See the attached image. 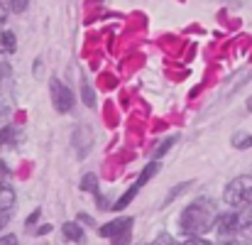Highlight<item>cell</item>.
Returning <instances> with one entry per match:
<instances>
[{"instance_id": "obj_1", "label": "cell", "mask_w": 252, "mask_h": 245, "mask_svg": "<svg viewBox=\"0 0 252 245\" xmlns=\"http://www.w3.org/2000/svg\"><path fill=\"white\" fill-rule=\"evenodd\" d=\"M218 211H216V204L211 199H196L193 204H189L179 218V228L186 238L191 236H201L206 231H211L216 223H218Z\"/></svg>"}, {"instance_id": "obj_2", "label": "cell", "mask_w": 252, "mask_h": 245, "mask_svg": "<svg viewBox=\"0 0 252 245\" xmlns=\"http://www.w3.org/2000/svg\"><path fill=\"white\" fill-rule=\"evenodd\" d=\"M223 201L233 209H245L252 204V176L243 174L235 176L233 181H228L225 191H223Z\"/></svg>"}, {"instance_id": "obj_3", "label": "cell", "mask_w": 252, "mask_h": 245, "mask_svg": "<svg viewBox=\"0 0 252 245\" xmlns=\"http://www.w3.org/2000/svg\"><path fill=\"white\" fill-rule=\"evenodd\" d=\"M49 88H52V103H54V110L57 113H69L74 108V93L71 88L59 79H52L49 81Z\"/></svg>"}, {"instance_id": "obj_4", "label": "cell", "mask_w": 252, "mask_h": 245, "mask_svg": "<svg viewBox=\"0 0 252 245\" xmlns=\"http://www.w3.org/2000/svg\"><path fill=\"white\" fill-rule=\"evenodd\" d=\"M216 226H218V231L223 236H233V233H238L243 228V216L240 213H220Z\"/></svg>"}, {"instance_id": "obj_5", "label": "cell", "mask_w": 252, "mask_h": 245, "mask_svg": "<svg viewBox=\"0 0 252 245\" xmlns=\"http://www.w3.org/2000/svg\"><path fill=\"white\" fill-rule=\"evenodd\" d=\"M127 228H132V218H113L110 223H103L100 226V238H110L113 241L118 233H123Z\"/></svg>"}, {"instance_id": "obj_6", "label": "cell", "mask_w": 252, "mask_h": 245, "mask_svg": "<svg viewBox=\"0 0 252 245\" xmlns=\"http://www.w3.org/2000/svg\"><path fill=\"white\" fill-rule=\"evenodd\" d=\"M91 145H93V133H91V128H88V125H79V128L74 130V147L79 150V155H86V152L91 150Z\"/></svg>"}, {"instance_id": "obj_7", "label": "cell", "mask_w": 252, "mask_h": 245, "mask_svg": "<svg viewBox=\"0 0 252 245\" xmlns=\"http://www.w3.org/2000/svg\"><path fill=\"white\" fill-rule=\"evenodd\" d=\"M62 233H64V238L71 241V243H86V233L79 223H64V226H62Z\"/></svg>"}, {"instance_id": "obj_8", "label": "cell", "mask_w": 252, "mask_h": 245, "mask_svg": "<svg viewBox=\"0 0 252 245\" xmlns=\"http://www.w3.org/2000/svg\"><path fill=\"white\" fill-rule=\"evenodd\" d=\"M81 98H84V103L88 108H95V91H93V86L88 79H81Z\"/></svg>"}, {"instance_id": "obj_9", "label": "cell", "mask_w": 252, "mask_h": 245, "mask_svg": "<svg viewBox=\"0 0 252 245\" xmlns=\"http://www.w3.org/2000/svg\"><path fill=\"white\" fill-rule=\"evenodd\" d=\"M15 206V191L10 186H0V211H10Z\"/></svg>"}, {"instance_id": "obj_10", "label": "cell", "mask_w": 252, "mask_h": 245, "mask_svg": "<svg viewBox=\"0 0 252 245\" xmlns=\"http://www.w3.org/2000/svg\"><path fill=\"white\" fill-rule=\"evenodd\" d=\"M0 47L7 52V54H12L15 49H17V39H15V32H10V30H5L2 35H0Z\"/></svg>"}, {"instance_id": "obj_11", "label": "cell", "mask_w": 252, "mask_h": 245, "mask_svg": "<svg viewBox=\"0 0 252 245\" xmlns=\"http://www.w3.org/2000/svg\"><path fill=\"white\" fill-rule=\"evenodd\" d=\"M81 191H86V194H98V176L95 174H84Z\"/></svg>"}, {"instance_id": "obj_12", "label": "cell", "mask_w": 252, "mask_h": 245, "mask_svg": "<svg viewBox=\"0 0 252 245\" xmlns=\"http://www.w3.org/2000/svg\"><path fill=\"white\" fill-rule=\"evenodd\" d=\"M233 147H238V150H248V147H252V135H248V133L233 135Z\"/></svg>"}, {"instance_id": "obj_13", "label": "cell", "mask_w": 252, "mask_h": 245, "mask_svg": "<svg viewBox=\"0 0 252 245\" xmlns=\"http://www.w3.org/2000/svg\"><path fill=\"white\" fill-rule=\"evenodd\" d=\"M189 186H191V181H184V184H179V186H174V189L169 191V196H167V199H164V206H167V204H171V201H174V199H176V196H179L181 191H186Z\"/></svg>"}, {"instance_id": "obj_14", "label": "cell", "mask_w": 252, "mask_h": 245, "mask_svg": "<svg viewBox=\"0 0 252 245\" xmlns=\"http://www.w3.org/2000/svg\"><path fill=\"white\" fill-rule=\"evenodd\" d=\"M174 142H176V138H167V140H164V142L155 150V157H157V160H159V157H164V155H167V150L174 145Z\"/></svg>"}, {"instance_id": "obj_15", "label": "cell", "mask_w": 252, "mask_h": 245, "mask_svg": "<svg viewBox=\"0 0 252 245\" xmlns=\"http://www.w3.org/2000/svg\"><path fill=\"white\" fill-rule=\"evenodd\" d=\"M7 2H10V10L12 12H25L27 5H30V0H7Z\"/></svg>"}, {"instance_id": "obj_16", "label": "cell", "mask_w": 252, "mask_h": 245, "mask_svg": "<svg viewBox=\"0 0 252 245\" xmlns=\"http://www.w3.org/2000/svg\"><path fill=\"white\" fill-rule=\"evenodd\" d=\"M127 243H130V228L123 231V233H118V236L113 238V245H127Z\"/></svg>"}, {"instance_id": "obj_17", "label": "cell", "mask_w": 252, "mask_h": 245, "mask_svg": "<svg viewBox=\"0 0 252 245\" xmlns=\"http://www.w3.org/2000/svg\"><path fill=\"white\" fill-rule=\"evenodd\" d=\"M184 245H211V241H206V238H201V236H191V238H186Z\"/></svg>"}, {"instance_id": "obj_18", "label": "cell", "mask_w": 252, "mask_h": 245, "mask_svg": "<svg viewBox=\"0 0 252 245\" xmlns=\"http://www.w3.org/2000/svg\"><path fill=\"white\" fill-rule=\"evenodd\" d=\"M155 245H179V243H176V241H174L171 236H167V233H162V236L157 238V243H155Z\"/></svg>"}, {"instance_id": "obj_19", "label": "cell", "mask_w": 252, "mask_h": 245, "mask_svg": "<svg viewBox=\"0 0 252 245\" xmlns=\"http://www.w3.org/2000/svg\"><path fill=\"white\" fill-rule=\"evenodd\" d=\"M0 245H17L15 236H0Z\"/></svg>"}, {"instance_id": "obj_20", "label": "cell", "mask_w": 252, "mask_h": 245, "mask_svg": "<svg viewBox=\"0 0 252 245\" xmlns=\"http://www.w3.org/2000/svg\"><path fill=\"white\" fill-rule=\"evenodd\" d=\"M5 176H10V167L5 162H0V179H5Z\"/></svg>"}, {"instance_id": "obj_21", "label": "cell", "mask_w": 252, "mask_h": 245, "mask_svg": "<svg viewBox=\"0 0 252 245\" xmlns=\"http://www.w3.org/2000/svg\"><path fill=\"white\" fill-rule=\"evenodd\" d=\"M7 221H10V213H7V211H0V228H2Z\"/></svg>"}, {"instance_id": "obj_22", "label": "cell", "mask_w": 252, "mask_h": 245, "mask_svg": "<svg viewBox=\"0 0 252 245\" xmlns=\"http://www.w3.org/2000/svg\"><path fill=\"white\" fill-rule=\"evenodd\" d=\"M39 213H42V211H39V209H34V211H32V216L27 218V223H34V221L39 218Z\"/></svg>"}, {"instance_id": "obj_23", "label": "cell", "mask_w": 252, "mask_h": 245, "mask_svg": "<svg viewBox=\"0 0 252 245\" xmlns=\"http://www.w3.org/2000/svg\"><path fill=\"white\" fill-rule=\"evenodd\" d=\"M49 231H52V226H42V228H39V236H44V233H49Z\"/></svg>"}, {"instance_id": "obj_24", "label": "cell", "mask_w": 252, "mask_h": 245, "mask_svg": "<svg viewBox=\"0 0 252 245\" xmlns=\"http://www.w3.org/2000/svg\"><path fill=\"white\" fill-rule=\"evenodd\" d=\"M223 245H240L238 241H228V243H223Z\"/></svg>"}, {"instance_id": "obj_25", "label": "cell", "mask_w": 252, "mask_h": 245, "mask_svg": "<svg viewBox=\"0 0 252 245\" xmlns=\"http://www.w3.org/2000/svg\"><path fill=\"white\" fill-rule=\"evenodd\" d=\"M248 110H250V113H252V98H250V101H248Z\"/></svg>"}]
</instances>
